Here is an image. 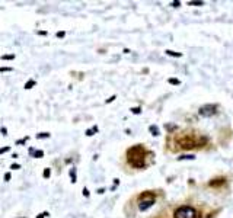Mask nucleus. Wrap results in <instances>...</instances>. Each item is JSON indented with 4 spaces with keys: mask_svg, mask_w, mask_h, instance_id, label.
Wrapping results in <instances>:
<instances>
[{
    "mask_svg": "<svg viewBox=\"0 0 233 218\" xmlns=\"http://www.w3.org/2000/svg\"><path fill=\"white\" fill-rule=\"evenodd\" d=\"M128 156V161L133 167H144V156H146V150L143 148V145H134L128 150L127 153Z\"/></svg>",
    "mask_w": 233,
    "mask_h": 218,
    "instance_id": "nucleus-1",
    "label": "nucleus"
},
{
    "mask_svg": "<svg viewBox=\"0 0 233 218\" xmlns=\"http://www.w3.org/2000/svg\"><path fill=\"white\" fill-rule=\"evenodd\" d=\"M175 218H197V211L189 205H182L175 211Z\"/></svg>",
    "mask_w": 233,
    "mask_h": 218,
    "instance_id": "nucleus-2",
    "label": "nucleus"
},
{
    "mask_svg": "<svg viewBox=\"0 0 233 218\" xmlns=\"http://www.w3.org/2000/svg\"><path fill=\"white\" fill-rule=\"evenodd\" d=\"M155 203V196L150 193H143L140 196V202H138V209L140 211H146Z\"/></svg>",
    "mask_w": 233,
    "mask_h": 218,
    "instance_id": "nucleus-3",
    "label": "nucleus"
},
{
    "mask_svg": "<svg viewBox=\"0 0 233 218\" xmlns=\"http://www.w3.org/2000/svg\"><path fill=\"white\" fill-rule=\"evenodd\" d=\"M216 112H217V106H216V105H204L200 109L201 116H213Z\"/></svg>",
    "mask_w": 233,
    "mask_h": 218,
    "instance_id": "nucleus-4",
    "label": "nucleus"
},
{
    "mask_svg": "<svg viewBox=\"0 0 233 218\" xmlns=\"http://www.w3.org/2000/svg\"><path fill=\"white\" fill-rule=\"evenodd\" d=\"M150 132H153V135H159V129L156 125H152L150 126Z\"/></svg>",
    "mask_w": 233,
    "mask_h": 218,
    "instance_id": "nucleus-5",
    "label": "nucleus"
},
{
    "mask_svg": "<svg viewBox=\"0 0 233 218\" xmlns=\"http://www.w3.org/2000/svg\"><path fill=\"white\" fill-rule=\"evenodd\" d=\"M166 54H168V55H174V57H181L182 55L181 52H174V51H170V50H168Z\"/></svg>",
    "mask_w": 233,
    "mask_h": 218,
    "instance_id": "nucleus-6",
    "label": "nucleus"
},
{
    "mask_svg": "<svg viewBox=\"0 0 233 218\" xmlns=\"http://www.w3.org/2000/svg\"><path fill=\"white\" fill-rule=\"evenodd\" d=\"M185 159H188V160H194V159H195V156H182V157H179V160H185Z\"/></svg>",
    "mask_w": 233,
    "mask_h": 218,
    "instance_id": "nucleus-7",
    "label": "nucleus"
},
{
    "mask_svg": "<svg viewBox=\"0 0 233 218\" xmlns=\"http://www.w3.org/2000/svg\"><path fill=\"white\" fill-rule=\"evenodd\" d=\"M169 83H172V85H179V80H176V79H169Z\"/></svg>",
    "mask_w": 233,
    "mask_h": 218,
    "instance_id": "nucleus-8",
    "label": "nucleus"
},
{
    "mask_svg": "<svg viewBox=\"0 0 233 218\" xmlns=\"http://www.w3.org/2000/svg\"><path fill=\"white\" fill-rule=\"evenodd\" d=\"M189 4H192V6H201L203 2H189Z\"/></svg>",
    "mask_w": 233,
    "mask_h": 218,
    "instance_id": "nucleus-9",
    "label": "nucleus"
},
{
    "mask_svg": "<svg viewBox=\"0 0 233 218\" xmlns=\"http://www.w3.org/2000/svg\"><path fill=\"white\" fill-rule=\"evenodd\" d=\"M34 85H35V83H34V81H28V83H26V86H25V87H26V89H31V86H34Z\"/></svg>",
    "mask_w": 233,
    "mask_h": 218,
    "instance_id": "nucleus-10",
    "label": "nucleus"
},
{
    "mask_svg": "<svg viewBox=\"0 0 233 218\" xmlns=\"http://www.w3.org/2000/svg\"><path fill=\"white\" fill-rule=\"evenodd\" d=\"M131 112H133V114H140V108H133Z\"/></svg>",
    "mask_w": 233,
    "mask_h": 218,
    "instance_id": "nucleus-11",
    "label": "nucleus"
},
{
    "mask_svg": "<svg viewBox=\"0 0 233 218\" xmlns=\"http://www.w3.org/2000/svg\"><path fill=\"white\" fill-rule=\"evenodd\" d=\"M34 156H35V157H41V156H42V151H35Z\"/></svg>",
    "mask_w": 233,
    "mask_h": 218,
    "instance_id": "nucleus-12",
    "label": "nucleus"
},
{
    "mask_svg": "<svg viewBox=\"0 0 233 218\" xmlns=\"http://www.w3.org/2000/svg\"><path fill=\"white\" fill-rule=\"evenodd\" d=\"M12 169H13V170H18V169H21V166H19V164H12Z\"/></svg>",
    "mask_w": 233,
    "mask_h": 218,
    "instance_id": "nucleus-13",
    "label": "nucleus"
},
{
    "mask_svg": "<svg viewBox=\"0 0 233 218\" xmlns=\"http://www.w3.org/2000/svg\"><path fill=\"white\" fill-rule=\"evenodd\" d=\"M44 176H45V178H48V176H50V170H48V169L44 172Z\"/></svg>",
    "mask_w": 233,
    "mask_h": 218,
    "instance_id": "nucleus-14",
    "label": "nucleus"
},
{
    "mask_svg": "<svg viewBox=\"0 0 233 218\" xmlns=\"http://www.w3.org/2000/svg\"><path fill=\"white\" fill-rule=\"evenodd\" d=\"M4 151H9V147H4V148H2V150H0V153H4Z\"/></svg>",
    "mask_w": 233,
    "mask_h": 218,
    "instance_id": "nucleus-15",
    "label": "nucleus"
},
{
    "mask_svg": "<svg viewBox=\"0 0 233 218\" xmlns=\"http://www.w3.org/2000/svg\"><path fill=\"white\" fill-rule=\"evenodd\" d=\"M4 179H6V180H9V179H10V174L6 173V174H4Z\"/></svg>",
    "mask_w": 233,
    "mask_h": 218,
    "instance_id": "nucleus-16",
    "label": "nucleus"
},
{
    "mask_svg": "<svg viewBox=\"0 0 233 218\" xmlns=\"http://www.w3.org/2000/svg\"><path fill=\"white\" fill-rule=\"evenodd\" d=\"M175 6V8H178V6H179V2H174V3H172Z\"/></svg>",
    "mask_w": 233,
    "mask_h": 218,
    "instance_id": "nucleus-17",
    "label": "nucleus"
}]
</instances>
